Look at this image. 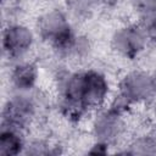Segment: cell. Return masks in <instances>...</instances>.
Wrapping results in <instances>:
<instances>
[{
    "instance_id": "obj_1",
    "label": "cell",
    "mask_w": 156,
    "mask_h": 156,
    "mask_svg": "<svg viewBox=\"0 0 156 156\" xmlns=\"http://www.w3.org/2000/svg\"><path fill=\"white\" fill-rule=\"evenodd\" d=\"M107 93V84L100 74L89 72L73 77L67 85L66 101L71 113H79L89 106L99 105Z\"/></svg>"
},
{
    "instance_id": "obj_2",
    "label": "cell",
    "mask_w": 156,
    "mask_h": 156,
    "mask_svg": "<svg viewBox=\"0 0 156 156\" xmlns=\"http://www.w3.org/2000/svg\"><path fill=\"white\" fill-rule=\"evenodd\" d=\"M30 44V33L21 27L9 28L4 35V48L9 54H21Z\"/></svg>"
},
{
    "instance_id": "obj_3",
    "label": "cell",
    "mask_w": 156,
    "mask_h": 156,
    "mask_svg": "<svg viewBox=\"0 0 156 156\" xmlns=\"http://www.w3.org/2000/svg\"><path fill=\"white\" fill-rule=\"evenodd\" d=\"M32 106L28 101L17 100L13 101L5 110V118L9 121V124L20 126L22 124L30 115Z\"/></svg>"
},
{
    "instance_id": "obj_4",
    "label": "cell",
    "mask_w": 156,
    "mask_h": 156,
    "mask_svg": "<svg viewBox=\"0 0 156 156\" xmlns=\"http://www.w3.org/2000/svg\"><path fill=\"white\" fill-rule=\"evenodd\" d=\"M22 141L13 130H4L0 138V154L16 155L21 151Z\"/></svg>"
},
{
    "instance_id": "obj_5",
    "label": "cell",
    "mask_w": 156,
    "mask_h": 156,
    "mask_svg": "<svg viewBox=\"0 0 156 156\" xmlns=\"http://www.w3.org/2000/svg\"><path fill=\"white\" fill-rule=\"evenodd\" d=\"M12 79L15 82V84L18 88L22 89H27L30 88L35 80V71L34 67L30 65H22L18 66L12 76Z\"/></svg>"
}]
</instances>
